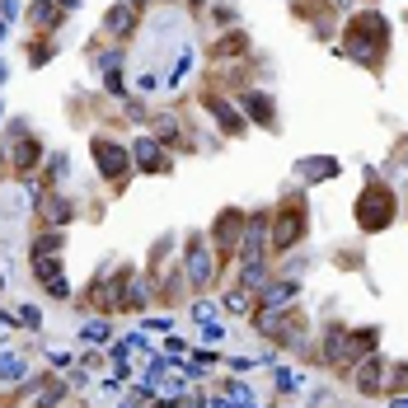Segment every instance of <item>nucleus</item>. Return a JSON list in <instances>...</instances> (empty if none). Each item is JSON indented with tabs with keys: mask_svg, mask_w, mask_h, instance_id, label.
<instances>
[{
	"mask_svg": "<svg viewBox=\"0 0 408 408\" xmlns=\"http://www.w3.org/2000/svg\"><path fill=\"white\" fill-rule=\"evenodd\" d=\"M394 207H399V202H394V192L385 188V183H376V179H371V188L356 197V225H361L366 235L389 230V225H394Z\"/></svg>",
	"mask_w": 408,
	"mask_h": 408,
	"instance_id": "1",
	"label": "nucleus"
},
{
	"mask_svg": "<svg viewBox=\"0 0 408 408\" xmlns=\"http://www.w3.org/2000/svg\"><path fill=\"white\" fill-rule=\"evenodd\" d=\"M348 38H352V43H348V52H352L356 61H366V66H376L381 56L371 52L366 43H376V47H385L389 28H385V19H381V14H371V10H366V14H356L352 24H348Z\"/></svg>",
	"mask_w": 408,
	"mask_h": 408,
	"instance_id": "2",
	"label": "nucleus"
},
{
	"mask_svg": "<svg viewBox=\"0 0 408 408\" xmlns=\"http://www.w3.org/2000/svg\"><path fill=\"white\" fill-rule=\"evenodd\" d=\"M94 164H99V174H104L109 183H122V179H127V146L99 136V141H94Z\"/></svg>",
	"mask_w": 408,
	"mask_h": 408,
	"instance_id": "3",
	"label": "nucleus"
},
{
	"mask_svg": "<svg viewBox=\"0 0 408 408\" xmlns=\"http://www.w3.org/2000/svg\"><path fill=\"white\" fill-rule=\"evenodd\" d=\"M305 230V207H300V197H286L282 202V216H277V230H268V240L277 249L296 245V235Z\"/></svg>",
	"mask_w": 408,
	"mask_h": 408,
	"instance_id": "4",
	"label": "nucleus"
},
{
	"mask_svg": "<svg viewBox=\"0 0 408 408\" xmlns=\"http://www.w3.org/2000/svg\"><path fill=\"white\" fill-rule=\"evenodd\" d=\"M240 235H245V212L225 207L216 216V225H212V245H216L220 253H235V249H240Z\"/></svg>",
	"mask_w": 408,
	"mask_h": 408,
	"instance_id": "5",
	"label": "nucleus"
},
{
	"mask_svg": "<svg viewBox=\"0 0 408 408\" xmlns=\"http://www.w3.org/2000/svg\"><path fill=\"white\" fill-rule=\"evenodd\" d=\"M245 245H240V258L245 263H258L263 258V249H268V216L258 212V216H245V235H240Z\"/></svg>",
	"mask_w": 408,
	"mask_h": 408,
	"instance_id": "6",
	"label": "nucleus"
},
{
	"mask_svg": "<svg viewBox=\"0 0 408 408\" xmlns=\"http://www.w3.org/2000/svg\"><path fill=\"white\" fill-rule=\"evenodd\" d=\"M183 272H188L192 286H207V282L216 277V268H212V249L202 245V240H188V263H183Z\"/></svg>",
	"mask_w": 408,
	"mask_h": 408,
	"instance_id": "7",
	"label": "nucleus"
},
{
	"mask_svg": "<svg viewBox=\"0 0 408 408\" xmlns=\"http://www.w3.org/2000/svg\"><path fill=\"white\" fill-rule=\"evenodd\" d=\"M33 272H38V282H43V286H47V291H52L56 300H61V296H71V286L61 282V263H56L52 253H38V258H33Z\"/></svg>",
	"mask_w": 408,
	"mask_h": 408,
	"instance_id": "8",
	"label": "nucleus"
},
{
	"mask_svg": "<svg viewBox=\"0 0 408 408\" xmlns=\"http://www.w3.org/2000/svg\"><path fill=\"white\" fill-rule=\"evenodd\" d=\"M338 169H343V164L333 160V155H310V160H300V164H296V174L305 179V183H324V179H338Z\"/></svg>",
	"mask_w": 408,
	"mask_h": 408,
	"instance_id": "9",
	"label": "nucleus"
},
{
	"mask_svg": "<svg viewBox=\"0 0 408 408\" xmlns=\"http://www.w3.org/2000/svg\"><path fill=\"white\" fill-rule=\"evenodd\" d=\"M104 28H109L113 38H132V28H136V10L127 5V0H117L109 14H104Z\"/></svg>",
	"mask_w": 408,
	"mask_h": 408,
	"instance_id": "10",
	"label": "nucleus"
},
{
	"mask_svg": "<svg viewBox=\"0 0 408 408\" xmlns=\"http://www.w3.org/2000/svg\"><path fill=\"white\" fill-rule=\"evenodd\" d=\"M356 389H361V394L385 389V361H381V356H366V361L356 366Z\"/></svg>",
	"mask_w": 408,
	"mask_h": 408,
	"instance_id": "11",
	"label": "nucleus"
},
{
	"mask_svg": "<svg viewBox=\"0 0 408 408\" xmlns=\"http://www.w3.org/2000/svg\"><path fill=\"white\" fill-rule=\"evenodd\" d=\"M136 164H141V169H150V174L169 169V160H164V150H160V141H155V136H141V141H136Z\"/></svg>",
	"mask_w": 408,
	"mask_h": 408,
	"instance_id": "12",
	"label": "nucleus"
},
{
	"mask_svg": "<svg viewBox=\"0 0 408 408\" xmlns=\"http://www.w3.org/2000/svg\"><path fill=\"white\" fill-rule=\"evenodd\" d=\"M245 109H249V117H253V122H263L268 132H277V113H272V99H268V94H249Z\"/></svg>",
	"mask_w": 408,
	"mask_h": 408,
	"instance_id": "13",
	"label": "nucleus"
},
{
	"mask_svg": "<svg viewBox=\"0 0 408 408\" xmlns=\"http://www.w3.org/2000/svg\"><path fill=\"white\" fill-rule=\"evenodd\" d=\"M24 376H28V361H24V356H14V352L0 356V385H19Z\"/></svg>",
	"mask_w": 408,
	"mask_h": 408,
	"instance_id": "14",
	"label": "nucleus"
},
{
	"mask_svg": "<svg viewBox=\"0 0 408 408\" xmlns=\"http://www.w3.org/2000/svg\"><path fill=\"white\" fill-rule=\"evenodd\" d=\"M43 160V146H38V141H19V146H14V169H19V174H28V169H33V164Z\"/></svg>",
	"mask_w": 408,
	"mask_h": 408,
	"instance_id": "15",
	"label": "nucleus"
},
{
	"mask_svg": "<svg viewBox=\"0 0 408 408\" xmlns=\"http://www.w3.org/2000/svg\"><path fill=\"white\" fill-rule=\"evenodd\" d=\"M66 389H71V381H47L43 389H38V399H33V408H56L61 399H66Z\"/></svg>",
	"mask_w": 408,
	"mask_h": 408,
	"instance_id": "16",
	"label": "nucleus"
},
{
	"mask_svg": "<svg viewBox=\"0 0 408 408\" xmlns=\"http://www.w3.org/2000/svg\"><path fill=\"white\" fill-rule=\"evenodd\" d=\"M291 296H296V282L268 286V291H263V310H286V305H291Z\"/></svg>",
	"mask_w": 408,
	"mask_h": 408,
	"instance_id": "17",
	"label": "nucleus"
},
{
	"mask_svg": "<svg viewBox=\"0 0 408 408\" xmlns=\"http://www.w3.org/2000/svg\"><path fill=\"white\" fill-rule=\"evenodd\" d=\"M192 71V47H179V56H174V71H169V89H179V84L188 80Z\"/></svg>",
	"mask_w": 408,
	"mask_h": 408,
	"instance_id": "18",
	"label": "nucleus"
},
{
	"mask_svg": "<svg viewBox=\"0 0 408 408\" xmlns=\"http://www.w3.org/2000/svg\"><path fill=\"white\" fill-rule=\"evenodd\" d=\"M212 113H216V122H220V127H225L230 136H235L240 127H245V122L235 117V109H230V104H220V99H212Z\"/></svg>",
	"mask_w": 408,
	"mask_h": 408,
	"instance_id": "19",
	"label": "nucleus"
},
{
	"mask_svg": "<svg viewBox=\"0 0 408 408\" xmlns=\"http://www.w3.org/2000/svg\"><path fill=\"white\" fill-rule=\"evenodd\" d=\"M43 216L52 220V225H66V220H71V202H61V197H52V202H43Z\"/></svg>",
	"mask_w": 408,
	"mask_h": 408,
	"instance_id": "20",
	"label": "nucleus"
},
{
	"mask_svg": "<svg viewBox=\"0 0 408 408\" xmlns=\"http://www.w3.org/2000/svg\"><path fill=\"white\" fill-rule=\"evenodd\" d=\"M28 24H33V28H52V24H56V10H52V5H43V0H38V5L28 10Z\"/></svg>",
	"mask_w": 408,
	"mask_h": 408,
	"instance_id": "21",
	"label": "nucleus"
},
{
	"mask_svg": "<svg viewBox=\"0 0 408 408\" xmlns=\"http://www.w3.org/2000/svg\"><path fill=\"white\" fill-rule=\"evenodd\" d=\"M235 52H245V33H225L216 43V56H235Z\"/></svg>",
	"mask_w": 408,
	"mask_h": 408,
	"instance_id": "22",
	"label": "nucleus"
},
{
	"mask_svg": "<svg viewBox=\"0 0 408 408\" xmlns=\"http://www.w3.org/2000/svg\"><path fill=\"white\" fill-rule=\"evenodd\" d=\"M225 310H235V315H245V310H249V286H235V291L225 296Z\"/></svg>",
	"mask_w": 408,
	"mask_h": 408,
	"instance_id": "23",
	"label": "nucleus"
},
{
	"mask_svg": "<svg viewBox=\"0 0 408 408\" xmlns=\"http://www.w3.org/2000/svg\"><path fill=\"white\" fill-rule=\"evenodd\" d=\"M122 305H127V310H141V305H146V286H141V282H127V296H122Z\"/></svg>",
	"mask_w": 408,
	"mask_h": 408,
	"instance_id": "24",
	"label": "nucleus"
},
{
	"mask_svg": "<svg viewBox=\"0 0 408 408\" xmlns=\"http://www.w3.org/2000/svg\"><path fill=\"white\" fill-rule=\"evenodd\" d=\"M192 319H197V324H212V319H216V300H197V305H192Z\"/></svg>",
	"mask_w": 408,
	"mask_h": 408,
	"instance_id": "25",
	"label": "nucleus"
},
{
	"mask_svg": "<svg viewBox=\"0 0 408 408\" xmlns=\"http://www.w3.org/2000/svg\"><path fill=\"white\" fill-rule=\"evenodd\" d=\"M389 389H408V361H399V366H389Z\"/></svg>",
	"mask_w": 408,
	"mask_h": 408,
	"instance_id": "26",
	"label": "nucleus"
},
{
	"mask_svg": "<svg viewBox=\"0 0 408 408\" xmlns=\"http://www.w3.org/2000/svg\"><path fill=\"white\" fill-rule=\"evenodd\" d=\"M56 249H61V235H43V240H38V245H33V258H38V253H56Z\"/></svg>",
	"mask_w": 408,
	"mask_h": 408,
	"instance_id": "27",
	"label": "nucleus"
},
{
	"mask_svg": "<svg viewBox=\"0 0 408 408\" xmlns=\"http://www.w3.org/2000/svg\"><path fill=\"white\" fill-rule=\"evenodd\" d=\"M28 61H33V66H43V61H52V43H43V47L33 43V47H28Z\"/></svg>",
	"mask_w": 408,
	"mask_h": 408,
	"instance_id": "28",
	"label": "nucleus"
},
{
	"mask_svg": "<svg viewBox=\"0 0 408 408\" xmlns=\"http://www.w3.org/2000/svg\"><path fill=\"white\" fill-rule=\"evenodd\" d=\"M84 343H109V324H84Z\"/></svg>",
	"mask_w": 408,
	"mask_h": 408,
	"instance_id": "29",
	"label": "nucleus"
},
{
	"mask_svg": "<svg viewBox=\"0 0 408 408\" xmlns=\"http://www.w3.org/2000/svg\"><path fill=\"white\" fill-rule=\"evenodd\" d=\"M202 343H225V328L212 319V324H202Z\"/></svg>",
	"mask_w": 408,
	"mask_h": 408,
	"instance_id": "30",
	"label": "nucleus"
},
{
	"mask_svg": "<svg viewBox=\"0 0 408 408\" xmlns=\"http://www.w3.org/2000/svg\"><path fill=\"white\" fill-rule=\"evenodd\" d=\"M19 319H24L28 328H43V315H38L33 305H19Z\"/></svg>",
	"mask_w": 408,
	"mask_h": 408,
	"instance_id": "31",
	"label": "nucleus"
},
{
	"mask_svg": "<svg viewBox=\"0 0 408 408\" xmlns=\"http://www.w3.org/2000/svg\"><path fill=\"white\" fill-rule=\"evenodd\" d=\"M277 385L282 389H296V371H277Z\"/></svg>",
	"mask_w": 408,
	"mask_h": 408,
	"instance_id": "32",
	"label": "nucleus"
},
{
	"mask_svg": "<svg viewBox=\"0 0 408 408\" xmlns=\"http://www.w3.org/2000/svg\"><path fill=\"white\" fill-rule=\"evenodd\" d=\"M56 5H61V10H76V5H80V0H56Z\"/></svg>",
	"mask_w": 408,
	"mask_h": 408,
	"instance_id": "33",
	"label": "nucleus"
},
{
	"mask_svg": "<svg viewBox=\"0 0 408 408\" xmlns=\"http://www.w3.org/2000/svg\"><path fill=\"white\" fill-rule=\"evenodd\" d=\"M127 5H132V10H141V5H146V0H127Z\"/></svg>",
	"mask_w": 408,
	"mask_h": 408,
	"instance_id": "34",
	"label": "nucleus"
},
{
	"mask_svg": "<svg viewBox=\"0 0 408 408\" xmlns=\"http://www.w3.org/2000/svg\"><path fill=\"white\" fill-rule=\"evenodd\" d=\"M394 408H408V399H394Z\"/></svg>",
	"mask_w": 408,
	"mask_h": 408,
	"instance_id": "35",
	"label": "nucleus"
},
{
	"mask_svg": "<svg viewBox=\"0 0 408 408\" xmlns=\"http://www.w3.org/2000/svg\"><path fill=\"white\" fill-rule=\"evenodd\" d=\"M0 43H5V19H0Z\"/></svg>",
	"mask_w": 408,
	"mask_h": 408,
	"instance_id": "36",
	"label": "nucleus"
},
{
	"mask_svg": "<svg viewBox=\"0 0 408 408\" xmlns=\"http://www.w3.org/2000/svg\"><path fill=\"white\" fill-rule=\"evenodd\" d=\"M0 84H5V61H0Z\"/></svg>",
	"mask_w": 408,
	"mask_h": 408,
	"instance_id": "37",
	"label": "nucleus"
},
{
	"mask_svg": "<svg viewBox=\"0 0 408 408\" xmlns=\"http://www.w3.org/2000/svg\"><path fill=\"white\" fill-rule=\"evenodd\" d=\"M188 5H192V10H197V5H207V0H188Z\"/></svg>",
	"mask_w": 408,
	"mask_h": 408,
	"instance_id": "38",
	"label": "nucleus"
},
{
	"mask_svg": "<svg viewBox=\"0 0 408 408\" xmlns=\"http://www.w3.org/2000/svg\"><path fill=\"white\" fill-rule=\"evenodd\" d=\"M122 408H141V404H122Z\"/></svg>",
	"mask_w": 408,
	"mask_h": 408,
	"instance_id": "39",
	"label": "nucleus"
},
{
	"mask_svg": "<svg viewBox=\"0 0 408 408\" xmlns=\"http://www.w3.org/2000/svg\"><path fill=\"white\" fill-rule=\"evenodd\" d=\"M338 5H352V0H338Z\"/></svg>",
	"mask_w": 408,
	"mask_h": 408,
	"instance_id": "40",
	"label": "nucleus"
},
{
	"mask_svg": "<svg viewBox=\"0 0 408 408\" xmlns=\"http://www.w3.org/2000/svg\"><path fill=\"white\" fill-rule=\"evenodd\" d=\"M0 286H5V277H0Z\"/></svg>",
	"mask_w": 408,
	"mask_h": 408,
	"instance_id": "41",
	"label": "nucleus"
},
{
	"mask_svg": "<svg viewBox=\"0 0 408 408\" xmlns=\"http://www.w3.org/2000/svg\"><path fill=\"white\" fill-rule=\"evenodd\" d=\"M0 117H5V109H0Z\"/></svg>",
	"mask_w": 408,
	"mask_h": 408,
	"instance_id": "42",
	"label": "nucleus"
}]
</instances>
